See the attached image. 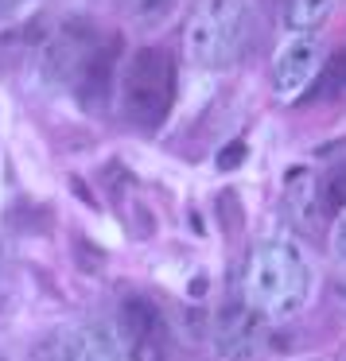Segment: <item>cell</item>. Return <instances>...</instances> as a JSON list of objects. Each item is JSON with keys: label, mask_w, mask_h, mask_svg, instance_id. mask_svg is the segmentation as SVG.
<instances>
[{"label": "cell", "mask_w": 346, "mask_h": 361, "mask_svg": "<svg viewBox=\"0 0 346 361\" xmlns=\"http://www.w3.org/2000/svg\"><path fill=\"white\" fill-rule=\"evenodd\" d=\"M245 303L261 319H292L311 295V268L292 241H261L245 260Z\"/></svg>", "instance_id": "cell-1"}, {"label": "cell", "mask_w": 346, "mask_h": 361, "mask_svg": "<svg viewBox=\"0 0 346 361\" xmlns=\"http://www.w3.org/2000/svg\"><path fill=\"white\" fill-rule=\"evenodd\" d=\"M175 102V63L164 47H141L117 78L121 117L136 128H160Z\"/></svg>", "instance_id": "cell-2"}, {"label": "cell", "mask_w": 346, "mask_h": 361, "mask_svg": "<svg viewBox=\"0 0 346 361\" xmlns=\"http://www.w3.org/2000/svg\"><path fill=\"white\" fill-rule=\"evenodd\" d=\"M245 27H249L245 0H203L183 27V51L195 66L226 71L245 47Z\"/></svg>", "instance_id": "cell-3"}, {"label": "cell", "mask_w": 346, "mask_h": 361, "mask_svg": "<svg viewBox=\"0 0 346 361\" xmlns=\"http://www.w3.org/2000/svg\"><path fill=\"white\" fill-rule=\"evenodd\" d=\"M109 59H117L113 43L102 39L97 27L86 24V20H66L47 39H40V74L51 86L78 90L86 82V74L109 63Z\"/></svg>", "instance_id": "cell-4"}, {"label": "cell", "mask_w": 346, "mask_h": 361, "mask_svg": "<svg viewBox=\"0 0 346 361\" xmlns=\"http://www.w3.org/2000/svg\"><path fill=\"white\" fill-rule=\"evenodd\" d=\"M265 350V319L249 303H229L214 319V353L222 361H249Z\"/></svg>", "instance_id": "cell-5"}, {"label": "cell", "mask_w": 346, "mask_h": 361, "mask_svg": "<svg viewBox=\"0 0 346 361\" xmlns=\"http://www.w3.org/2000/svg\"><path fill=\"white\" fill-rule=\"evenodd\" d=\"M319 71H323L319 39L307 35V32H299V35H292V39L276 51L268 82H273V90L280 97H299L304 90H311V82L319 78Z\"/></svg>", "instance_id": "cell-6"}, {"label": "cell", "mask_w": 346, "mask_h": 361, "mask_svg": "<svg viewBox=\"0 0 346 361\" xmlns=\"http://www.w3.org/2000/svg\"><path fill=\"white\" fill-rule=\"evenodd\" d=\"M284 206L288 214L299 221V226H319L327 206H323V195H319V179H315L311 167L296 164L288 175H284Z\"/></svg>", "instance_id": "cell-7"}, {"label": "cell", "mask_w": 346, "mask_h": 361, "mask_svg": "<svg viewBox=\"0 0 346 361\" xmlns=\"http://www.w3.org/2000/svg\"><path fill=\"white\" fill-rule=\"evenodd\" d=\"M55 361H125V357H121V345L113 342L105 330L82 326V330H71V334L59 342Z\"/></svg>", "instance_id": "cell-8"}, {"label": "cell", "mask_w": 346, "mask_h": 361, "mask_svg": "<svg viewBox=\"0 0 346 361\" xmlns=\"http://www.w3.org/2000/svg\"><path fill=\"white\" fill-rule=\"evenodd\" d=\"M117 4H121V16L133 27H141V32L164 27L175 16V8H179V0H117Z\"/></svg>", "instance_id": "cell-9"}, {"label": "cell", "mask_w": 346, "mask_h": 361, "mask_svg": "<svg viewBox=\"0 0 346 361\" xmlns=\"http://www.w3.org/2000/svg\"><path fill=\"white\" fill-rule=\"evenodd\" d=\"M156 322H160L156 311H152L144 299H129V303L121 307V326H125V338L133 342V350H141V345L156 334Z\"/></svg>", "instance_id": "cell-10"}, {"label": "cell", "mask_w": 346, "mask_h": 361, "mask_svg": "<svg viewBox=\"0 0 346 361\" xmlns=\"http://www.w3.org/2000/svg\"><path fill=\"white\" fill-rule=\"evenodd\" d=\"M330 8H335V0H288L284 20H288V27H296V32H311L315 24H323V20L330 16Z\"/></svg>", "instance_id": "cell-11"}, {"label": "cell", "mask_w": 346, "mask_h": 361, "mask_svg": "<svg viewBox=\"0 0 346 361\" xmlns=\"http://www.w3.org/2000/svg\"><path fill=\"white\" fill-rule=\"evenodd\" d=\"M319 195L327 210H346V164L327 167V175L319 179Z\"/></svg>", "instance_id": "cell-12"}, {"label": "cell", "mask_w": 346, "mask_h": 361, "mask_svg": "<svg viewBox=\"0 0 346 361\" xmlns=\"http://www.w3.org/2000/svg\"><path fill=\"white\" fill-rule=\"evenodd\" d=\"M241 159H245V144H241V140L226 144V148L218 152V167H226V171H229V167H237Z\"/></svg>", "instance_id": "cell-13"}, {"label": "cell", "mask_w": 346, "mask_h": 361, "mask_svg": "<svg viewBox=\"0 0 346 361\" xmlns=\"http://www.w3.org/2000/svg\"><path fill=\"white\" fill-rule=\"evenodd\" d=\"M330 249H335V257H338V260H346V210H338L335 233H330Z\"/></svg>", "instance_id": "cell-14"}, {"label": "cell", "mask_w": 346, "mask_h": 361, "mask_svg": "<svg viewBox=\"0 0 346 361\" xmlns=\"http://www.w3.org/2000/svg\"><path fill=\"white\" fill-rule=\"evenodd\" d=\"M20 4H28V0H0V16H8V12H16Z\"/></svg>", "instance_id": "cell-15"}, {"label": "cell", "mask_w": 346, "mask_h": 361, "mask_svg": "<svg viewBox=\"0 0 346 361\" xmlns=\"http://www.w3.org/2000/svg\"><path fill=\"white\" fill-rule=\"evenodd\" d=\"M0 361H8V357H4V353H0Z\"/></svg>", "instance_id": "cell-16"}]
</instances>
